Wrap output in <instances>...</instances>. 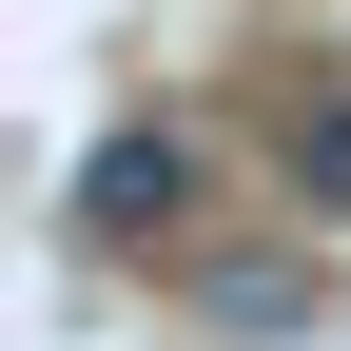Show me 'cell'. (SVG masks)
<instances>
[{
	"instance_id": "1",
	"label": "cell",
	"mask_w": 351,
	"mask_h": 351,
	"mask_svg": "<svg viewBox=\"0 0 351 351\" xmlns=\"http://www.w3.org/2000/svg\"><path fill=\"white\" fill-rule=\"evenodd\" d=\"M176 215H195V137H176V117H117V137L78 156V234L98 254H156Z\"/></svg>"
},
{
	"instance_id": "2",
	"label": "cell",
	"mask_w": 351,
	"mask_h": 351,
	"mask_svg": "<svg viewBox=\"0 0 351 351\" xmlns=\"http://www.w3.org/2000/svg\"><path fill=\"white\" fill-rule=\"evenodd\" d=\"M293 176H313V195H351V78H332V98H293Z\"/></svg>"
}]
</instances>
